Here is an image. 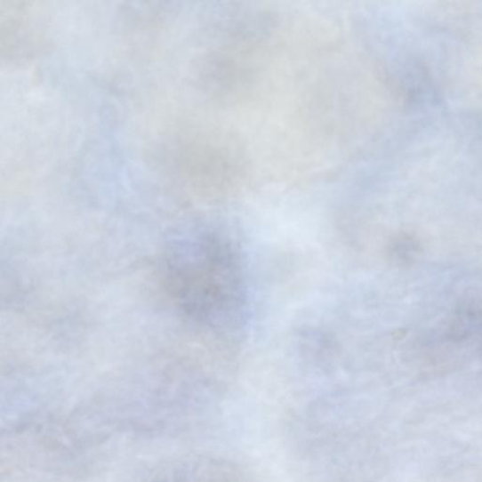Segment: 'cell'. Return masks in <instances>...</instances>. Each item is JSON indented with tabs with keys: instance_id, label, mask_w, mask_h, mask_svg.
I'll return each mask as SVG.
<instances>
[{
	"instance_id": "cell-1",
	"label": "cell",
	"mask_w": 482,
	"mask_h": 482,
	"mask_svg": "<svg viewBox=\"0 0 482 482\" xmlns=\"http://www.w3.org/2000/svg\"><path fill=\"white\" fill-rule=\"evenodd\" d=\"M165 284L171 299L191 318L212 321L224 298L227 263L220 244L211 236L175 238L165 260Z\"/></svg>"
}]
</instances>
